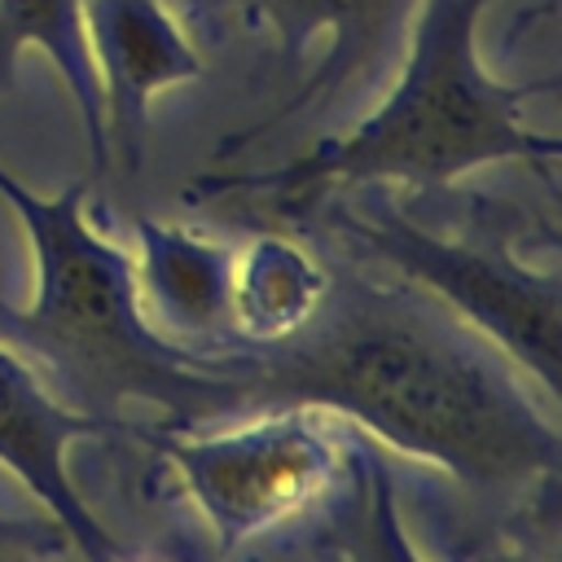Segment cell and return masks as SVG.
<instances>
[{"label": "cell", "instance_id": "cell-5", "mask_svg": "<svg viewBox=\"0 0 562 562\" xmlns=\"http://www.w3.org/2000/svg\"><path fill=\"white\" fill-rule=\"evenodd\" d=\"M136 439L202 509L220 562L241 553L246 540L321 509L338 492L351 448L307 404L263 408L220 435L136 430Z\"/></svg>", "mask_w": 562, "mask_h": 562}, {"label": "cell", "instance_id": "cell-1", "mask_svg": "<svg viewBox=\"0 0 562 562\" xmlns=\"http://www.w3.org/2000/svg\"><path fill=\"white\" fill-rule=\"evenodd\" d=\"M193 356L241 386V413H338L479 501L522 509L562 470L558 408L479 329L404 281L329 268L325 299L299 329L193 342Z\"/></svg>", "mask_w": 562, "mask_h": 562}, {"label": "cell", "instance_id": "cell-8", "mask_svg": "<svg viewBox=\"0 0 562 562\" xmlns=\"http://www.w3.org/2000/svg\"><path fill=\"white\" fill-rule=\"evenodd\" d=\"M83 435H110V430L53 400L48 386L35 378V369L0 342V465L31 496H40L44 509L66 527L75 558L119 562L123 558L119 540L92 518L66 470V448Z\"/></svg>", "mask_w": 562, "mask_h": 562}, {"label": "cell", "instance_id": "cell-12", "mask_svg": "<svg viewBox=\"0 0 562 562\" xmlns=\"http://www.w3.org/2000/svg\"><path fill=\"white\" fill-rule=\"evenodd\" d=\"M329 268L290 237H259L233 263V334L246 342H268L299 329L325 299Z\"/></svg>", "mask_w": 562, "mask_h": 562}, {"label": "cell", "instance_id": "cell-4", "mask_svg": "<svg viewBox=\"0 0 562 562\" xmlns=\"http://www.w3.org/2000/svg\"><path fill=\"white\" fill-rule=\"evenodd\" d=\"M479 211H461L452 228L422 224L404 202L364 193H325L307 215H321L356 255L391 268L404 285L430 294L470 329H479L536 391L558 408L562 360V272L518 259L514 237L522 220L492 198H474ZM303 215V220H307Z\"/></svg>", "mask_w": 562, "mask_h": 562}, {"label": "cell", "instance_id": "cell-17", "mask_svg": "<svg viewBox=\"0 0 562 562\" xmlns=\"http://www.w3.org/2000/svg\"><path fill=\"white\" fill-rule=\"evenodd\" d=\"M61 562H70V558H61ZM79 562H83V558H79Z\"/></svg>", "mask_w": 562, "mask_h": 562}, {"label": "cell", "instance_id": "cell-14", "mask_svg": "<svg viewBox=\"0 0 562 562\" xmlns=\"http://www.w3.org/2000/svg\"><path fill=\"white\" fill-rule=\"evenodd\" d=\"M522 518H527V527L509 531L505 549L492 562H562V549H558V483L536 492L522 505Z\"/></svg>", "mask_w": 562, "mask_h": 562}, {"label": "cell", "instance_id": "cell-9", "mask_svg": "<svg viewBox=\"0 0 562 562\" xmlns=\"http://www.w3.org/2000/svg\"><path fill=\"white\" fill-rule=\"evenodd\" d=\"M233 263L224 241L154 215L136 220V294L149 325L180 342H220L233 334Z\"/></svg>", "mask_w": 562, "mask_h": 562}, {"label": "cell", "instance_id": "cell-11", "mask_svg": "<svg viewBox=\"0 0 562 562\" xmlns=\"http://www.w3.org/2000/svg\"><path fill=\"white\" fill-rule=\"evenodd\" d=\"M321 558L325 562H426L417 544L408 540V527L400 518L395 479L378 448L356 443L347 448V474L338 492L325 501L321 518ZM268 562V558H246Z\"/></svg>", "mask_w": 562, "mask_h": 562}, {"label": "cell", "instance_id": "cell-7", "mask_svg": "<svg viewBox=\"0 0 562 562\" xmlns=\"http://www.w3.org/2000/svg\"><path fill=\"white\" fill-rule=\"evenodd\" d=\"M83 40L101 83L105 154L132 180L145 171L154 97L202 79V53L167 0H83Z\"/></svg>", "mask_w": 562, "mask_h": 562}, {"label": "cell", "instance_id": "cell-3", "mask_svg": "<svg viewBox=\"0 0 562 562\" xmlns=\"http://www.w3.org/2000/svg\"><path fill=\"white\" fill-rule=\"evenodd\" d=\"M92 176L70 180L53 198L31 193L0 167V198L22 220L40 259L31 307L0 299V342L35 369L53 400L123 430V404L140 400L167 413L171 430L241 417V386L198 364L193 342L149 325L132 250L110 241L88 220Z\"/></svg>", "mask_w": 562, "mask_h": 562}, {"label": "cell", "instance_id": "cell-16", "mask_svg": "<svg viewBox=\"0 0 562 562\" xmlns=\"http://www.w3.org/2000/svg\"><path fill=\"white\" fill-rule=\"evenodd\" d=\"M184 562H206V558H198V553H184Z\"/></svg>", "mask_w": 562, "mask_h": 562}, {"label": "cell", "instance_id": "cell-2", "mask_svg": "<svg viewBox=\"0 0 562 562\" xmlns=\"http://www.w3.org/2000/svg\"><path fill=\"white\" fill-rule=\"evenodd\" d=\"M483 9L487 0H422L408 18L391 92L360 123L272 171L224 176L206 167L189 180L184 198L272 193V211L303 224V215L338 189L404 184L408 193H435L492 162H527L553 189L562 140L536 132L522 105L553 92L558 75L527 83L496 79L479 57Z\"/></svg>", "mask_w": 562, "mask_h": 562}, {"label": "cell", "instance_id": "cell-15", "mask_svg": "<svg viewBox=\"0 0 562 562\" xmlns=\"http://www.w3.org/2000/svg\"><path fill=\"white\" fill-rule=\"evenodd\" d=\"M119 562H184V553H140V558H119Z\"/></svg>", "mask_w": 562, "mask_h": 562}, {"label": "cell", "instance_id": "cell-13", "mask_svg": "<svg viewBox=\"0 0 562 562\" xmlns=\"http://www.w3.org/2000/svg\"><path fill=\"white\" fill-rule=\"evenodd\" d=\"M75 544L53 514H0V562H61Z\"/></svg>", "mask_w": 562, "mask_h": 562}, {"label": "cell", "instance_id": "cell-6", "mask_svg": "<svg viewBox=\"0 0 562 562\" xmlns=\"http://www.w3.org/2000/svg\"><path fill=\"white\" fill-rule=\"evenodd\" d=\"M220 4H228L250 26H268L277 35L281 66H294L316 35H325L329 48L312 66V75L285 101H277V110H268L246 127L224 132L220 145L211 149V167L241 158L263 136L281 132L303 114H325L338 101L364 92L382 75V66L400 57L408 18L422 0H220Z\"/></svg>", "mask_w": 562, "mask_h": 562}, {"label": "cell", "instance_id": "cell-10", "mask_svg": "<svg viewBox=\"0 0 562 562\" xmlns=\"http://www.w3.org/2000/svg\"><path fill=\"white\" fill-rule=\"evenodd\" d=\"M26 48H40L66 79L75 110L83 119L92 180L105 176V119H101V83L83 40V0H0V92L13 88V66Z\"/></svg>", "mask_w": 562, "mask_h": 562}]
</instances>
